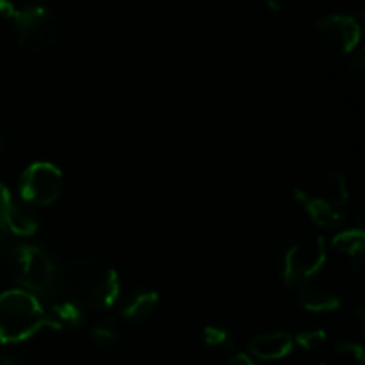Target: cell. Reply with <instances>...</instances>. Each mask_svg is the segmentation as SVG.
Here are the masks:
<instances>
[{"label": "cell", "instance_id": "obj_1", "mask_svg": "<svg viewBox=\"0 0 365 365\" xmlns=\"http://www.w3.org/2000/svg\"><path fill=\"white\" fill-rule=\"evenodd\" d=\"M66 299L81 310H107L120 296V278L113 266L93 257L73 259L57 277Z\"/></svg>", "mask_w": 365, "mask_h": 365}, {"label": "cell", "instance_id": "obj_2", "mask_svg": "<svg viewBox=\"0 0 365 365\" xmlns=\"http://www.w3.org/2000/svg\"><path fill=\"white\" fill-rule=\"evenodd\" d=\"M43 328H48L45 307L36 296L24 289L0 294V342H24Z\"/></svg>", "mask_w": 365, "mask_h": 365}, {"label": "cell", "instance_id": "obj_3", "mask_svg": "<svg viewBox=\"0 0 365 365\" xmlns=\"http://www.w3.org/2000/svg\"><path fill=\"white\" fill-rule=\"evenodd\" d=\"M327 262V245L319 234H303L278 255V274L289 287L309 284Z\"/></svg>", "mask_w": 365, "mask_h": 365}, {"label": "cell", "instance_id": "obj_4", "mask_svg": "<svg viewBox=\"0 0 365 365\" xmlns=\"http://www.w3.org/2000/svg\"><path fill=\"white\" fill-rule=\"evenodd\" d=\"M14 280L32 296L50 298L57 289L56 264L52 257L36 245L14 246L11 252Z\"/></svg>", "mask_w": 365, "mask_h": 365}, {"label": "cell", "instance_id": "obj_5", "mask_svg": "<svg viewBox=\"0 0 365 365\" xmlns=\"http://www.w3.org/2000/svg\"><path fill=\"white\" fill-rule=\"evenodd\" d=\"M18 45L32 56L48 53L59 41V20L46 6L21 7L14 16Z\"/></svg>", "mask_w": 365, "mask_h": 365}, {"label": "cell", "instance_id": "obj_6", "mask_svg": "<svg viewBox=\"0 0 365 365\" xmlns=\"http://www.w3.org/2000/svg\"><path fill=\"white\" fill-rule=\"evenodd\" d=\"M314 41L327 56H348L360 41V25L348 14H328L316 24Z\"/></svg>", "mask_w": 365, "mask_h": 365}, {"label": "cell", "instance_id": "obj_7", "mask_svg": "<svg viewBox=\"0 0 365 365\" xmlns=\"http://www.w3.org/2000/svg\"><path fill=\"white\" fill-rule=\"evenodd\" d=\"M64 178L59 168L46 160H38L27 166L20 177V196L25 203L38 207L52 205L61 196Z\"/></svg>", "mask_w": 365, "mask_h": 365}, {"label": "cell", "instance_id": "obj_8", "mask_svg": "<svg viewBox=\"0 0 365 365\" xmlns=\"http://www.w3.org/2000/svg\"><path fill=\"white\" fill-rule=\"evenodd\" d=\"M331 250L349 271H360L364 264L365 234L362 228H348L339 232L331 241Z\"/></svg>", "mask_w": 365, "mask_h": 365}, {"label": "cell", "instance_id": "obj_9", "mask_svg": "<svg viewBox=\"0 0 365 365\" xmlns=\"http://www.w3.org/2000/svg\"><path fill=\"white\" fill-rule=\"evenodd\" d=\"M159 309V294L152 289H139L125 296L120 305V314L127 323L145 324L155 316Z\"/></svg>", "mask_w": 365, "mask_h": 365}, {"label": "cell", "instance_id": "obj_10", "mask_svg": "<svg viewBox=\"0 0 365 365\" xmlns=\"http://www.w3.org/2000/svg\"><path fill=\"white\" fill-rule=\"evenodd\" d=\"M294 348V339L287 331H266L259 334L248 342V349L253 356L260 360H280L285 359Z\"/></svg>", "mask_w": 365, "mask_h": 365}, {"label": "cell", "instance_id": "obj_11", "mask_svg": "<svg viewBox=\"0 0 365 365\" xmlns=\"http://www.w3.org/2000/svg\"><path fill=\"white\" fill-rule=\"evenodd\" d=\"M292 196H294L296 202L303 207L307 216H309L310 220H312V223L317 225V227L331 228L337 227V225L341 223V210H339V207H335L334 203L328 202L327 198L312 196L299 187L294 189Z\"/></svg>", "mask_w": 365, "mask_h": 365}, {"label": "cell", "instance_id": "obj_12", "mask_svg": "<svg viewBox=\"0 0 365 365\" xmlns=\"http://www.w3.org/2000/svg\"><path fill=\"white\" fill-rule=\"evenodd\" d=\"M298 303L302 309L314 314L335 312L341 307V298L337 292L324 287H314V285H303L298 292Z\"/></svg>", "mask_w": 365, "mask_h": 365}, {"label": "cell", "instance_id": "obj_13", "mask_svg": "<svg viewBox=\"0 0 365 365\" xmlns=\"http://www.w3.org/2000/svg\"><path fill=\"white\" fill-rule=\"evenodd\" d=\"M46 314V324L48 328L57 331H70L75 330L84 321V314L77 305L70 303L68 299L64 302H57L53 305L45 307Z\"/></svg>", "mask_w": 365, "mask_h": 365}, {"label": "cell", "instance_id": "obj_14", "mask_svg": "<svg viewBox=\"0 0 365 365\" xmlns=\"http://www.w3.org/2000/svg\"><path fill=\"white\" fill-rule=\"evenodd\" d=\"M89 339H91V344L95 346L96 351L110 355L121 346V330L116 321L106 317V319H100L98 323L93 324L91 330H89Z\"/></svg>", "mask_w": 365, "mask_h": 365}, {"label": "cell", "instance_id": "obj_15", "mask_svg": "<svg viewBox=\"0 0 365 365\" xmlns=\"http://www.w3.org/2000/svg\"><path fill=\"white\" fill-rule=\"evenodd\" d=\"M319 365H365L364 349L353 342H339L324 351Z\"/></svg>", "mask_w": 365, "mask_h": 365}, {"label": "cell", "instance_id": "obj_16", "mask_svg": "<svg viewBox=\"0 0 365 365\" xmlns=\"http://www.w3.org/2000/svg\"><path fill=\"white\" fill-rule=\"evenodd\" d=\"M202 344L212 355H230L234 351V337L220 324H209L202 331Z\"/></svg>", "mask_w": 365, "mask_h": 365}, {"label": "cell", "instance_id": "obj_17", "mask_svg": "<svg viewBox=\"0 0 365 365\" xmlns=\"http://www.w3.org/2000/svg\"><path fill=\"white\" fill-rule=\"evenodd\" d=\"M38 232V221L21 209L18 203H13L6 221V234L18 235V237H32Z\"/></svg>", "mask_w": 365, "mask_h": 365}, {"label": "cell", "instance_id": "obj_18", "mask_svg": "<svg viewBox=\"0 0 365 365\" xmlns=\"http://www.w3.org/2000/svg\"><path fill=\"white\" fill-rule=\"evenodd\" d=\"M324 185H327V195L328 202L334 203L335 207H342L349 202V192L348 182H346L344 175L339 173V171H331V173L327 175V180H324Z\"/></svg>", "mask_w": 365, "mask_h": 365}, {"label": "cell", "instance_id": "obj_19", "mask_svg": "<svg viewBox=\"0 0 365 365\" xmlns=\"http://www.w3.org/2000/svg\"><path fill=\"white\" fill-rule=\"evenodd\" d=\"M327 331L321 330V328H307L296 335L294 342L307 351H316L327 342Z\"/></svg>", "mask_w": 365, "mask_h": 365}, {"label": "cell", "instance_id": "obj_20", "mask_svg": "<svg viewBox=\"0 0 365 365\" xmlns=\"http://www.w3.org/2000/svg\"><path fill=\"white\" fill-rule=\"evenodd\" d=\"M13 203V196H11L9 189L0 182V234H6L7 214H9Z\"/></svg>", "mask_w": 365, "mask_h": 365}, {"label": "cell", "instance_id": "obj_21", "mask_svg": "<svg viewBox=\"0 0 365 365\" xmlns=\"http://www.w3.org/2000/svg\"><path fill=\"white\" fill-rule=\"evenodd\" d=\"M302 0H267V7L274 13H287V11L296 9Z\"/></svg>", "mask_w": 365, "mask_h": 365}, {"label": "cell", "instance_id": "obj_22", "mask_svg": "<svg viewBox=\"0 0 365 365\" xmlns=\"http://www.w3.org/2000/svg\"><path fill=\"white\" fill-rule=\"evenodd\" d=\"M20 11L16 0H0V16L2 18H14Z\"/></svg>", "mask_w": 365, "mask_h": 365}, {"label": "cell", "instance_id": "obj_23", "mask_svg": "<svg viewBox=\"0 0 365 365\" xmlns=\"http://www.w3.org/2000/svg\"><path fill=\"white\" fill-rule=\"evenodd\" d=\"M223 365H257V364L253 362L248 355H245V353H237V355L228 356Z\"/></svg>", "mask_w": 365, "mask_h": 365}, {"label": "cell", "instance_id": "obj_24", "mask_svg": "<svg viewBox=\"0 0 365 365\" xmlns=\"http://www.w3.org/2000/svg\"><path fill=\"white\" fill-rule=\"evenodd\" d=\"M365 68V63H364V52H359L355 56V59L351 61V70L355 71H362Z\"/></svg>", "mask_w": 365, "mask_h": 365}, {"label": "cell", "instance_id": "obj_25", "mask_svg": "<svg viewBox=\"0 0 365 365\" xmlns=\"http://www.w3.org/2000/svg\"><path fill=\"white\" fill-rule=\"evenodd\" d=\"M0 365H32V364L24 362V360H20V359H14V356H6V359L0 362Z\"/></svg>", "mask_w": 365, "mask_h": 365}, {"label": "cell", "instance_id": "obj_26", "mask_svg": "<svg viewBox=\"0 0 365 365\" xmlns=\"http://www.w3.org/2000/svg\"><path fill=\"white\" fill-rule=\"evenodd\" d=\"M0 148H2V135H0Z\"/></svg>", "mask_w": 365, "mask_h": 365}, {"label": "cell", "instance_id": "obj_27", "mask_svg": "<svg viewBox=\"0 0 365 365\" xmlns=\"http://www.w3.org/2000/svg\"><path fill=\"white\" fill-rule=\"evenodd\" d=\"M16 2H20V0H16Z\"/></svg>", "mask_w": 365, "mask_h": 365}]
</instances>
